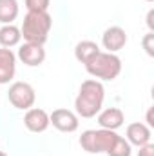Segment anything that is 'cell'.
<instances>
[{
    "instance_id": "cell-1",
    "label": "cell",
    "mask_w": 154,
    "mask_h": 156,
    "mask_svg": "<svg viewBox=\"0 0 154 156\" xmlns=\"http://www.w3.org/2000/svg\"><path fill=\"white\" fill-rule=\"evenodd\" d=\"M105 87L100 80H83L75 100V113L82 118H94L103 107Z\"/></svg>"
},
{
    "instance_id": "cell-2",
    "label": "cell",
    "mask_w": 154,
    "mask_h": 156,
    "mask_svg": "<svg viewBox=\"0 0 154 156\" xmlns=\"http://www.w3.org/2000/svg\"><path fill=\"white\" fill-rule=\"evenodd\" d=\"M51 27H53V18L47 11H27L22 22L20 33L26 42L44 45L49 38Z\"/></svg>"
},
{
    "instance_id": "cell-3",
    "label": "cell",
    "mask_w": 154,
    "mask_h": 156,
    "mask_svg": "<svg viewBox=\"0 0 154 156\" xmlns=\"http://www.w3.org/2000/svg\"><path fill=\"white\" fill-rule=\"evenodd\" d=\"M85 69L94 80L100 82H113L121 73V60L116 53L100 51L91 62L85 64Z\"/></svg>"
},
{
    "instance_id": "cell-4",
    "label": "cell",
    "mask_w": 154,
    "mask_h": 156,
    "mask_svg": "<svg viewBox=\"0 0 154 156\" xmlns=\"http://www.w3.org/2000/svg\"><path fill=\"white\" fill-rule=\"evenodd\" d=\"M118 136L120 134L116 131H109V129H87L80 136V145L89 154H100V153H107L113 147Z\"/></svg>"
},
{
    "instance_id": "cell-5",
    "label": "cell",
    "mask_w": 154,
    "mask_h": 156,
    "mask_svg": "<svg viewBox=\"0 0 154 156\" xmlns=\"http://www.w3.org/2000/svg\"><path fill=\"white\" fill-rule=\"evenodd\" d=\"M7 100L15 109L27 111L35 105L37 93H35L33 85L27 82H13L9 85V91H7Z\"/></svg>"
},
{
    "instance_id": "cell-6",
    "label": "cell",
    "mask_w": 154,
    "mask_h": 156,
    "mask_svg": "<svg viewBox=\"0 0 154 156\" xmlns=\"http://www.w3.org/2000/svg\"><path fill=\"white\" fill-rule=\"evenodd\" d=\"M49 122L60 133H75L80 125L78 115L75 111H69V109H54L49 115Z\"/></svg>"
},
{
    "instance_id": "cell-7",
    "label": "cell",
    "mask_w": 154,
    "mask_h": 156,
    "mask_svg": "<svg viewBox=\"0 0 154 156\" xmlns=\"http://www.w3.org/2000/svg\"><path fill=\"white\" fill-rule=\"evenodd\" d=\"M16 58H18L22 64L29 66V67H38V66L44 64V60H45V49H44V45H40V44L24 42V44L20 45L18 53H16Z\"/></svg>"
},
{
    "instance_id": "cell-8",
    "label": "cell",
    "mask_w": 154,
    "mask_h": 156,
    "mask_svg": "<svg viewBox=\"0 0 154 156\" xmlns=\"http://www.w3.org/2000/svg\"><path fill=\"white\" fill-rule=\"evenodd\" d=\"M125 44H127V33L120 26L107 27L102 35V45L103 49H107V53H118L120 49L125 47Z\"/></svg>"
},
{
    "instance_id": "cell-9",
    "label": "cell",
    "mask_w": 154,
    "mask_h": 156,
    "mask_svg": "<svg viewBox=\"0 0 154 156\" xmlns=\"http://www.w3.org/2000/svg\"><path fill=\"white\" fill-rule=\"evenodd\" d=\"M24 125H26L27 131H31V133H44V131H47V127L51 125L49 115H47L44 109H40V107H31V109H27L26 115H24Z\"/></svg>"
},
{
    "instance_id": "cell-10",
    "label": "cell",
    "mask_w": 154,
    "mask_h": 156,
    "mask_svg": "<svg viewBox=\"0 0 154 156\" xmlns=\"http://www.w3.org/2000/svg\"><path fill=\"white\" fill-rule=\"evenodd\" d=\"M16 73V55L7 49L0 47V85L9 83Z\"/></svg>"
},
{
    "instance_id": "cell-11",
    "label": "cell",
    "mask_w": 154,
    "mask_h": 156,
    "mask_svg": "<svg viewBox=\"0 0 154 156\" xmlns=\"http://www.w3.org/2000/svg\"><path fill=\"white\" fill-rule=\"evenodd\" d=\"M127 142L131 145H136V147H142L145 144H151V138H152V133H151V127L142 123V122H134L131 125H127Z\"/></svg>"
},
{
    "instance_id": "cell-12",
    "label": "cell",
    "mask_w": 154,
    "mask_h": 156,
    "mask_svg": "<svg viewBox=\"0 0 154 156\" xmlns=\"http://www.w3.org/2000/svg\"><path fill=\"white\" fill-rule=\"evenodd\" d=\"M125 122V115L120 107H107L103 111L98 113V125L100 129H109V131H116L123 125Z\"/></svg>"
},
{
    "instance_id": "cell-13",
    "label": "cell",
    "mask_w": 154,
    "mask_h": 156,
    "mask_svg": "<svg viewBox=\"0 0 154 156\" xmlns=\"http://www.w3.org/2000/svg\"><path fill=\"white\" fill-rule=\"evenodd\" d=\"M102 49H100V45L96 44V42H93V40H82V42H78L76 45H75V58H76L80 64H87V62H91L98 53H100Z\"/></svg>"
},
{
    "instance_id": "cell-14",
    "label": "cell",
    "mask_w": 154,
    "mask_h": 156,
    "mask_svg": "<svg viewBox=\"0 0 154 156\" xmlns=\"http://www.w3.org/2000/svg\"><path fill=\"white\" fill-rule=\"evenodd\" d=\"M20 40H22L20 27H16V26H13V24H4V26L0 27V45H2V47L11 49V47L18 45Z\"/></svg>"
},
{
    "instance_id": "cell-15",
    "label": "cell",
    "mask_w": 154,
    "mask_h": 156,
    "mask_svg": "<svg viewBox=\"0 0 154 156\" xmlns=\"http://www.w3.org/2000/svg\"><path fill=\"white\" fill-rule=\"evenodd\" d=\"M20 11L18 0H0V24H13Z\"/></svg>"
},
{
    "instance_id": "cell-16",
    "label": "cell",
    "mask_w": 154,
    "mask_h": 156,
    "mask_svg": "<svg viewBox=\"0 0 154 156\" xmlns=\"http://www.w3.org/2000/svg\"><path fill=\"white\" fill-rule=\"evenodd\" d=\"M107 156H131L132 154V145L123 138V136H118L116 142L113 144V147L105 153Z\"/></svg>"
},
{
    "instance_id": "cell-17",
    "label": "cell",
    "mask_w": 154,
    "mask_h": 156,
    "mask_svg": "<svg viewBox=\"0 0 154 156\" xmlns=\"http://www.w3.org/2000/svg\"><path fill=\"white\" fill-rule=\"evenodd\" d=\"M27 11H47L51 0H24Z\"/></svg>"
},
{
    "instance_id": "cell-18",
    "label": "cell",
    "mask_w": 154,
    "mask_h": 156,
    "mask_svg": "<svg viewBox=\"0 0 154 156\" xmlns=\"http://www.w3.org/2000/svg\"><path fill=\"white\" fill-rule=\"evenodd\" d=\"M142 44H143V49H145V53L149 55V56H154V33H147L143 40H142Z\"/></svg>"
},
{
    "instance_id": "cell-19",
    "label": "cell",
    "mask_w": 154,
    "mask_h": 156,
    "mask_svg": "<svg viewBox=\"0 0 154 156\" xmlns=\"http://www.w3.org/2000/svg\"><path fill=\"white\" fill-rule=\"evenodd\" d=\"M138 156H154V145L152 144H145L140 147L138 151Z\"/></svg>"
},
{
    "instance_id": "cell-20",
    "label": "cell",
    "mask_w": 154,
    "mask_h": 156,
    "mask_svg": "<svg viewBox=\"0 0 154 156\" xmlns=\"http://www.w3.org/2000/svg\"><path fill=\"white\" fill-rule=\"evenodd\" d=\"M147 27L151 33H154V9H149L147 13Z\"/></svg>"
},
{
    "instance_id": "cell-21",
    "label": "cell",
    "mask_w": 154,
    "mask_h": 156,
    "mask_svg": "<svg viewBox=\"0 0 154 156\" xmlns=\"http://www.w3.org/2000/svg\"><path fill=\"white\" fill-rule=\"evenodd\" d=\"M145 125H149V127H154V120H152V107L147 111V123Z\"/></svg>"
},
{
    "instance_id": "cell-22",
    "label": "cell",
    "mask_w": 154,
    "mask_h": 156,
    "mask_svg": "<svg viewBox=\"0 0 154 156\" xmlns=\"http://www.w3.org/2000/svg\"><path fill=\"white\" fill-rule=\"evenodd\" d=\"M0 156H7V154H5V153H4V151H0Z\"/></svg>"
},
{
    "instance_id": "cell-23",
    "label": "cell",
    "mask_w": 154,
    "mask_h": 156,
    "mask_svg": "<svg viewBox=\"0 0 154 156\" xmlns=\"http://www.w3.org/2000/svg\"><path fill=\"white\" fill-rule=\"evenodd\" d=\"M145 2H154V0H145Z\"/></svg>"
}]
</instances>
